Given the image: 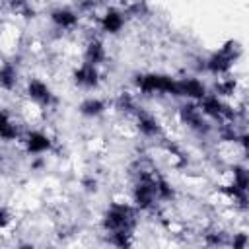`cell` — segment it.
<instances>
[{
	"label": "cell",
	"mask_w": 249,
	"mask_h": 249,
	"mask_svg": "<svg viewBox=\"0 0 249 249\" xmlns=\"http://www.w3.org/2000/svg\"><path fill=\"white\" fill-rule=\"evenodd\" d=\"M23 138H25L23 144H25V148H27L31 154H43V152H47V150L51 148L49 136L43 134V132H39V130H31V132H27Z\"/></svg>",
	"instance_id": "6da1fadb"
},
{
	"label": "cell",
	"mask_w": 249,
	"mask_h": 249,
	"mask_svg": "<svg viewBox=\"0 0 249 249\" xmlns=\"http://www.w3.org/2000/svg\"><path fill=\"white\" fill-rule=\"evenodd\" d=\"M51 18H53V21H54L58 27H62V29H70V27L76 25V21H78V16H76L74 12H70V10H54V12L51 14Z\"/></svg>",
	"instance_id": "7a4b0ae2"
},
{
	"label": "cell",
	"mask_w": 249,
	"mask_h": 249,
	"mask_svg": "<svg viewBox=\"0 0 249 249\" xmlns=\"http://www.w3.org/2000/svg\"><path fill=\"white\" fill-rule=\"evenodd\" d=\"M82 111H84L86 115H99V113L103 111V103H101L99 99H89V101H86V103L82 105Z\"/></svg>",
	"instance_id": "3957f363"
}]
</instances>
